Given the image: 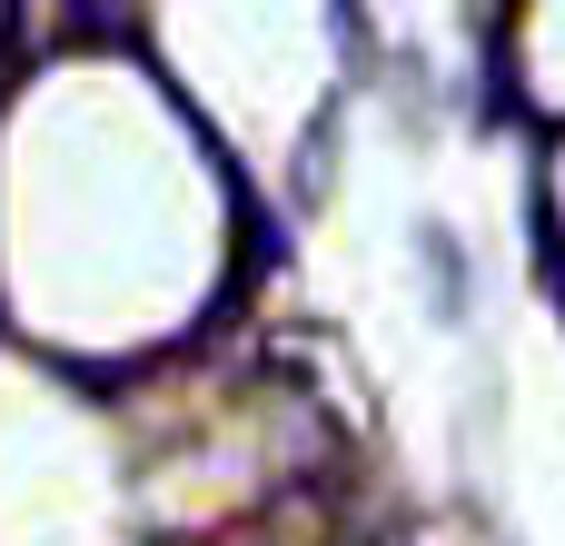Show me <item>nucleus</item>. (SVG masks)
<instances>
[{"instance_id":"1","label":"nucleus","mask_w":565,"mask_h":546,"mask_svg":"<svg viewBox=\"0 0 565 546\" xmlns=\"http://www.w3.org/2000/svg\"><path fill=\"white\" fill-rule=\"evenodd\" d=\"M417 259L437 269V318H467V249H457V229H417Z\"/></svg>"}]
</instances>
